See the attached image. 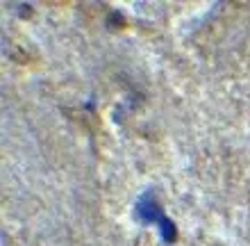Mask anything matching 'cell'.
I'll list each match as a JSON object with an SVG mask.
<instances>
[{
    "label": "cell",
    "instance_id": "1",
    "mask_svg": "<svg viewBox=\"0 0 250 246\" xmlns=\"http://www.w3.org/2000/svg\"><path fill=\"white\" fill-rule=\"evenodd\" d=\"M132 214H134V221L144 224V226H159V224L166 219L164 210L159 207V203H157V199L152 196V192H146L139 196Z\"/></svg>",
    "mask_w": 250,
    "mask_h": 246
},
{
    "label": "cell",
    "instance_id": "2",
    "mask_svg": "<svg viewBox=\"0 0 250 246\" xmlns=\"http://www.w3.org/2000/svg\"><path fill=\"white\" fill-rule=\"evenodd\" d=\"M157 228H159V235H162V242H164V244H173V242H175V237H178V228H175V224H173L168 217H166Z\"/></svg>",
    "mask_w": 250,
    "mask_h": 246
}]
</instances>
